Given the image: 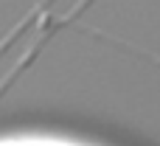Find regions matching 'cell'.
<instances>
[{"label": "cell", "mask_w": 160, "mask_h": 146, "mask_svg": "<svg viewBox=\"0 0 160 146\" xmlns=\"http://www.w3.org/2000/svg\"><path fill=\"white\" fill-rule=\"evenodd\" d=\"M0 146H84L62 138H42V135H22V138H0Z\"/></svg>", "instance_id": "1"}]
</instances>
